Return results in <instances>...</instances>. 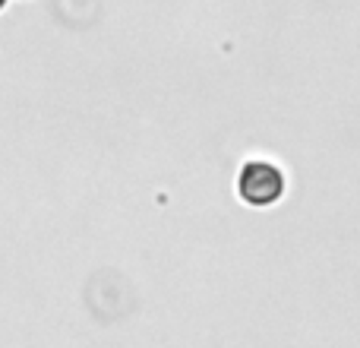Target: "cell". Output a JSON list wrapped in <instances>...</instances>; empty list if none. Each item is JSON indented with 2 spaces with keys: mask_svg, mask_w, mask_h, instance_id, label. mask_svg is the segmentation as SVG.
<instances>
[{
  "mask_svg": "<svg viewBox=\"0 0 360 348\" xmlns=\"http://www.w3.org/2000/svg\"><path fill=\"white\" fill-rule=\"evenodd\" d=\"M237 193L243 203L256 209L275 206L285 193V174L272 162H247L237 174Z\"/></svg>",
  "mask_w": 360,
  "mask_h": 348,
  "instance_id": "6da1fadb",
  "label": "cell"
},
{
  "mask_svg": "<svg viewBox=\"0 0 360 348\" xmlns=\"http://www.w3.org/2000/svg\"><path fill=\"white\" fill-rule=\"evenodd\" d=\"M4 6H6V0H0V10H4Z\"/></svg>",
  "mask_w": 360,
  "mask_h": 348,
  "instance_id": "7a4b0ae2",
  "label": "cell"
}]
</instances>
